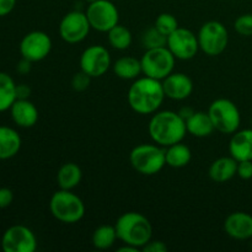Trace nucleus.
<instances>
[{"instance_id": "72a5a7b5", "label": "nucleus", "mask_w": 252, "mask_h": 252, "mask_svg": "<svg viewBox=\"0 0 252 252\" xmlns=\"http://www.w3.org/2000/svg\"><path fill=\"white\" fill-rule=\"evenodd\" d=\"M143 252H166L167 246L166 244L160 240H150L147 245L142 248Z\"/></svg>"}, {"instance_id": "7c9ffc66", "label": "nucleus", "mask_w": 252, "mask_h": 252, "mask_svg": "<svg viewBox=\"0 0 252 252\" xmlns=\"http://www.w3.org/2000/svg\"><path fill=\"white\" fill-rule=\"evenodd\" d=\"M90 76L80 70L79 73H76L75 75L73 76V79H71V88H73V90L81 93V91H85L86 89L90 86Z\"/></svg>"}, {"instance_id": "4468645a", "label": "nucleus", "mask_w": 252, "mask_h": 252, "mask_svg": "<svg viewBox=\"0 0 252 252\" xmlns=\"http://www.w3.org/2000/svg\"><path fill=\"white\" fill-rule=\"evenodd\" d=\"M19 51L22 58L29 59L32 63L41 62L51 53L52 39L46 32L31 31L22 37Z\"/></svg>"}, {"instance_id": "20e7f679", "label": "nucleus", "mask_w": 252, "mask_h": 252, "mask_svg": "<svg viewBox=\"0 0 252 252\" xmlns=\"http://www.w3.org/2000/svg\"><path fill=\"white\" fill-rule=\"evenodd\" d=\"M49 211L57 220L64 224H75L85 216V204L73 191L59 189L52 194Z\"/></svg>"}, {"instance_id": "6ab92c4d", "label": "nucleus", "mask_w": 252, "mask_h": 252, "mask_svg": "<svg viewBox=\"0 0 252 252\" xmlns=\"http://www.w3.org/2000/svg\"><path fill=\"white\" fill-rule=\"evenodd\" d=\"M238 170V161L233 157H221L214 160L208 170L209 179L217 184H224L233 179Z\"/></svg>"}, {"instance_id": "bb28decb", "label": "nucleus", "mask_w": 252, "mask_h": 252, "mask_svg": "<svg viewBox=\"0 0 252 252\" xmlns=\"http://www.w3.org/2000/svg\"><path fill=\"white\" fill-rule=\"evenodd\" d=\"M107 37L111 46L117 51H125V49L129 48L133 39L129 30L120 24L116 25L113 29L107 32Z\"/></svg>"}, {"instance_id": "c9c22d12", "label": "nucleus", "mask_w": 252, "mask_h": 252, "mask_svg": "<svg viewBox=\"0 0 252 252\" xmlns=\"http://www.w3.org/2000/svg\"><path fill=\"white\" fill-rule=\"evenodd\" d=\"M31 68H32V62L26 58H21V61L17 63L16 70L17 73L21 74V75H26V74H29L30 71H31Z\"/></svg>"}, {"instance_id": "393cba45", "label": "nucleus", "mask_w": 252, "mask_h": 252, "mask_svg": "<svg viewBox=\"0 0 252 252\" xmlns=\"http://www.w3.org/2000/svg\"><path fill=\"white\" fill-rule=\"evenodd\" d=\"M17 100L16 84L9 74L0 71V112L10 110Z\"/></svg>"}, {"instance_id": "aec40b11", "label": "nucleus", "mask_w": 252, "mask_h": 252, "mask_svg": "<svg viewBox=\"0 0 252 252\" xmlns=\"http://www.w3.org/2000/svg\"><path fill=\"white\" fill-rule=\"evenodd\" d=\"M21 145L22 139L16 129L0 126V160H9L16 157Z\"/></svg>"}, {"instance_id": "473e14b6", "label": "nucleus", "mask_w": 252, "mask_h": 252, "mask_svg": "<svg viewBox=\"0 0 252 252\" xmlns=\"http://www.w3.org/2000/svg\"><path fill=\"white\" fill-rule=\"evenodd\" d=\"M14 201V192L7 187H0V209L7 208Z\"/></svg>"}, {"instance_id": "f03ea898", "label": "nucleus", "mask_w": 252, "mask_h": 252, "mask_svg": "<svg viewBox=\"0 0 252 252\" xmlns=\"http://www.w3.org/2000/svg\"><path fill=\"white\" fill-rule=\"evenodd\" d=\"M148 132L153 142L167 148L185 139L187 133L186 121L175 111H157L150 118Z\"/></svg>"}, {"instance_id": "f8f14e48", "label": "nucleus", "mask_w": 252, "mask_h": 252, "mask_svg": "<svg viewBox=\"0 0 252 252\" xmlns=\"http://www.w3.org/2000/svg\"><path fill=\"white\" fill-rule=\"evenodd\" d=\"M166 47L174 57L180 61H189L194 58L199 51L197 34L185 27H177L172 33L167 36Z\"/></svg>"}, {"instance_id": "4be33fe9", "label": "nucleus", "mask_w": 252, "mask_h": 252, "mask_svg": "<svg viewBox=\"0 0 252 252\" xmlns=\"http://www.w3.org/2000/svg\"><path fill=\"white\" fill-rule=\"evenodd\" d=\"M83 179V171L75 162H65L57 172V182L61 189L73 191L79 186Z\"/></svg>"}, {"instance_id": "c85d7f7f", "label": "nucleus", "mask_w": 252, "mask_h": 252, "mask_svg": "<svg viewBox=\"0 0 252 252\" xmlns=\"http://www.w3.org/2000/svg\"><path fill=\"white\" fill-rule=\"evenodd\" d=\"M155 27L161 32L165 36H169L170 33L175 31V30L179 27V21H177L176 17L172 14H169V12H162L155 20Z\"/></svg>"}, {"instance_id": "b1692460", "label": "nucleus", "mask_w": 252, "mask_h": 252, "mask_svg": "<svg viewBox=\"0 0 252 252\" xmlns=\"http://www.w3.org/2000/svg\"><path fill=\"white\" fill-rule=\"evenodd\" d=\"M165 158H166L167 166L181 169L189 164L192 159V153L186 144L180 142L165 148Z\"/></svg>"}, {"instance_id": "6e6552de", "label": "nucleus", "mask_w": 252, "mask_h": 252, "mask_svg": "<svg viewBox=\"0 0 252 252\" xmlns=\"http://www.w3.org/2000/svg\"><path fill=\"white\" fill-rule=\"evenodd\" d=\"M199 49L209 57L223 53L228 47L229 33L226 27L219 21H208L203 24L197 33Z\"/></svg>"}, {"instance_id": "0eeeda50", "label": "nucleus", "mask_w": 252, "mask_h": 252, "mask_svg": "<svg viewBox=\"0 0 252 252\" xmlns=\"http://www.w3.org/2000/svg\"><path fill=\"white\" fill-rule=\"evenodd\" d=\"M175 62L176 58L166 46L147 49L140 58L143 74L158 80H164L174 71Z\"/></svg>"}, {"instance_id": "c756f323", "label": "nucleus", "mask_w": 252, "mask_h": 252, "mask_svg": "<svg viewBox=\"0 0 252 252\" xmlns=\"http://www.w3.org/2000/svg\"><path fill=\"white\" fill-rule=\"evenodd\" d=\"M234 29L240 36H252V14L240 15L234 22Z\"/></svg>"}, {"instance_id": "5701e85b", "label": "nucleus", "mask_w": 252, "mask_h": 252, "mask_svg": "<svg viewBox=\"0 0 252 252\" xmlns=\"http://www.w3.org/2000/svg\"><path fill=\"white\" fill-rule=\"evenodd\" d=\"M112 68L113 73L120 79H123V80H135L143 73L140 59H137L130 56H125L118 58L113 63Z\"/></svg>"}, {"instance_id": "f704fd0d", "label": "nucleus", "mask_w": 252, "mask_h": 252, "mask_svg": "<svg viewBox=\"0 0 252 252\" xmlns=\"http://www.w3.org/2000/svg\"><path fill=\"white\" fill-rule=\"evenodd\" d=\"M16 0H0V17L9 15L15 9Z\"/></svg>"}, {"instance_id": "2f4dec72", "label": "nucleus", "mask_w": 252, "mask_h": 252, "mask_svg": "<svg viewBox=\"0 0 252 252\" xmlns=\"http://www.w3.org/2000/svg\"><path fill=\"white\" fill-rule=\"evenodd\" d=\"M236 175H238L241 180L252 179V160L238 161V170H236Z\"/></svg>"}, {"instance_id": "7ed1b4c3", "label": "nucleus", "mask_w": 252, "mask_h": 252, "mask_svg": "<svg viewBox=\"0 0 252 252\" xmlns=\"http://www.w3.org/2000/svg\"><path fill=\"white\" fill-rule=\"evenodd\" d=\"M115 228L118 240L140 250L152 240V223L147 217L138 212H127L118 217Z\"/></svg>"}, {"instance_id": "4c0bfd02", "label": "nucleus", "mask_w": 252, "mask_h": 252, "mask_svg": "<svg viewBox=\"0 0 252 252\" xmlns=\"http://www.w3.org/2000/svg\"><path fill=\"white\" fill-rule=\"evenodd\" d=\"M193 112L194 111L192 110V108H189V107H184V108H181V110H180V116H181L182 118H184L185 121L187 120V118L189 117H191L192 115H193Z\"/></svg>"}, {"instance_id": "cd10ccee", "label": "nucleus", "mask_w": 252, "mask_h": 252, "mask_svg": "<svg viewBox=\"0 0 252 252\" xmlns=\"http://www.w3.org/2000/svg\"><path fill=\"white\" fill-rule=\"evenodd\" d=\"M166 41L167 37L162 34L155 26L148 29L142 36V43L145 47V49L164 47L166 46Z\"/></svg>"}, {"instance_id": "f3484780", "label": "nucleus", "mask_w": 252, "mask_h": 252, "mask_svg": "<svg viewBox=\"0 0 252 252\" xmlns=\"http://www.w3.org/2000/svg\"><path fill=\"white\" fill-rule=\"evenodd\" d=\"M9 111L10 115H11V120L14 121L17 127L31 128L38 121V110L34 106V103L31 102L29 98H26V100L17 98L12 103Z\"/></svg>"}, {"instance_id": "1a4fd4ad", "label": "nucleus", "mask_w": 252, "mask_h": 252, "mask_svg": "<svg viewBox=\"0 0 252 252\" xmlns=\"http://www.w3.org/2000/svg\"><path fill=\"white\" fill-rule=\"evenodd\" d=\"M91 29L107 33L111 29L120 24V12L117 6L110 0H96L89 2L85 11Z\"/></svg>"}, {"instance_id": "ddd939ff", "label": "nucleus", "mask_w": 252, "mask_h": 252, "mask_svg": "<svg viewBox=\"0 0 252 252\" xmlns=\"http://www.w3.org/2000/svg\"><path fill=\"white\" fill-rule=\"evenodd\" d=\"M1 249L5 252H34L37 238L27 226L17 224L7 228L1 236Z\"/></svg>"}, {"instance_id": "9b49d317", "label": "nucleus", "mask_w": 252, "mask_h": 252, "mask_svg": "<svg viewBox=\"0 0 252 252\" xmlns=\"http://www.w3.org/2000/svg\"><path fill=\"white\" fill-rule=\"evenodd\" d=\"M90 30V22L83 11H70L64 15L58 27L61 38L70 44L83 42L88 37Z\"/></svg>"}, {"instance_id": "39448f33", "label": "nucleus", "mask_w": 252, "mask_h": 252, "mask_svg": "<svg viewBox=\"0 0 252 252\" xmlns=\"http://www.w3.org/2000/svg\"><path fill=\"white\" fill-rule=\"evenodd\" d=\"M129 162L133 169L145 176L157 175L166 165L165 148L154 144H139L132 149Z\"/></svg>"}, {"instance_id": "f257e3e1", "label": "nucleus", "mask_w": 252, "mask_h": 252, "mask_svg": "<svg viewBox=\"0 0 252 252\" xmlns=\"http://www.w3.org/2000/svg\"><path fill=\"white\" fill-rule=\"evenodd\" d=\"M165 97L161 80L145 75L133 81L127 95L130 108L139 115H153L157 112Z\"/></svg>"}, {"instance_id": "423d86ee", "label": "nucleus", "mask_w": 252, "mask_h": 252, "mask_svg": "<svg viewBox=\"0 0 252 252\" xmlns=\"http://www.w3.org/2000/svg\"><path fill=\"white\" fill-rule=\"evenodd\" d=\"M208 115L214 128L223 134H234L241 123V115L238 106L229 98H217L211 103Z\"/></svg>"}, {"instance_id": "412c9836", "label": "nucleus", "mask_w": 252, "mask_h": 252, "mask_svg": "<svg viewBox=\"0 0 252 252\" xmlns=\"http://www.w3.org/2000/svg\"><path fill=\"white\" fill-rule=\"evenodd\" d=\"M187 133L196 138L209 137L216 130L208 112L194 111L193 115L186 120Z\"/></svg>"}, {"instance_id": "ea45409f", "label": "nucleus", "mask_w": 252, "mask_h": 252, "mask_svg": "<svg viewBox=\"0 0 252 252\" xmlns=\"http://www.w3.org/2000/svg\"><path fill=\"white\" fill-rule=\"evenodd\" d=\"M88 2H93V1H96V0H86Z\"/></svg>"}, {"instance_id": "e433bc0d", "label": "nucleus", "mask_w": 252, "mask_h": 252, "mask_svg": "<svg viewBox=\"0 0 252 252\" xmlns=\"http://www.w3.org/2000/svg\"><path fill=\"white\" fill-rule=\"evenodd\" d=\"M31 95V89L30 86L21 84V85H16V97L20 100H26Z\"/></svg>"}, {"instance_id": "a878e982", "label": "nucleus", "mask_w": 252, "mask_h": 252, "mask_svg": "<svg viewBox=\"0 0 252 252\" xmlns=\"http://www.w3.org/2000/svg\"><path fill=\"white\" fill-rule=\"evenodd\" d=\"M117 239L115 225H101L95 229L91 241H93L94 248L97 250H107L115 245Z\"/></svg>"}, {"instance_id": "2eb2a0df", "label": "nucleus", "mask_w": 252, "mask_h": 252, "mask_svg": "<svg viewBox=\"0 0 252 252\" xmlns=\"http://www.w3.org/2000/svg\"><path fill=\"white\" fill-rule=\"evenodd\" d=\"M165 96L175 101L186 100L193 93V81L185 73L172 71L164 80H161Z\"/></svg>"}, {"instance_id": "9d476101", "label": "nucleus", "mask_w": 252, "mask_h": 252, "mask_svg": "<svg viewBox=\"0 0 252 252\" xmlns=\"http://www.w3.org/2000/svg\"><path fill=\"white\" fill-rule=\"evenodd\" d=\"M79 64H80V70L93 79L105 75L112 65V62H111L110 52L106 47L101 44H93L84 49Z\"/></svg>"}, {"instance_id": "dca6fc26", "label": "nucleus", "mask_w": 252, "mask_h": 252, "mask_svg": "<svg viewBox=\"0 0 252 252\" xmlns=\"http://www.w3.org/2000/svg\"><path fill=\"white\" fill-rule=\"evenodd\" d=\"M224 230L235 240H248L252 238V216L245 212H234L226 217Z\"/></svg>"}, {"instance_id": "a211bd4d", "label": "nucleus", "mask_w": 252, "mask_h": 252, "mask_svg": "<svg viewBox=\"0 0 252 252\" xmlns=\"http://www.w3.org/2000/svg\"><path fill=\"white\" fill-rule=\"evenodd\" d=\"M229 153L236 161L252 160V128L234 133L229 142Z\"/></svg>"}, {"instance_id": "58836bf2", "label": "nucleus", "mask_w": 252, "mask_h": 252, "mask_svg": "<svg viewBox=\"0 0 252 252\" xmlns=\"http://www.w3.org/2000/svg\"><path fill=\"white\" fill-rule=\"evenodd\" d=\"M138 250H139V249L134 248V246L132 245H128V244H125V245L117 249L118 252H138Z\"/></svg>"}]
</instances>
